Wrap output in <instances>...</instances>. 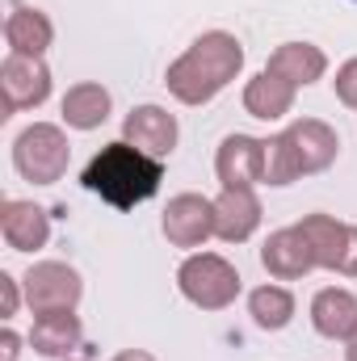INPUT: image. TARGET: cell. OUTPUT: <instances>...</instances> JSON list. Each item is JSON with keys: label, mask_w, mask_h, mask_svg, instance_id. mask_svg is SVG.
Segmentation results:
<instances>
[{"label": "cell", "mask_w": 357, "mask_h": 361, "mask_svg": "<svg viewBox=\"0 0 357 361\" xmlns=\"http://www.w3.org/2000/svg\"><path fill=\"white\" fill-rule=\"evenodd\" d=\"M261 197L257 189H219L214 197V240L223 244H248L261 227Z\"/></svg>", "instance_id": "4fadbf2b"}, {"label": "cell", "mask_w": 357, "mask_h": 361, "mask_svg": "<svg viewBox=\"0 0 357 361\" xmlns=\"http://www.w3.org/2000/svg\"><path fill=\"white\" fill-rule=\"evenodd\" d=\"M341 277H357V227H349V248L341 261Z\"/></svg>", "instance_id": "484cf974"}, {"label": "cell", "mask_w": 357, "mask_h": 361, "mask_svg": "<svg viewBox=\"0 0 357 361\" xmlns=\"http://www.w3.org/2000/svg\"><path fill=\"white\" fill-rule=\"evenodd\" d=\"M265 72L282 76L286 85L294 89H307V85H320L328 76V55L315 47V42H282L273 55H269Z\"/></svg>", "instance_id": "9a60e30c"}, {"label": "cell", "mask_w": 357, "mask_h": 361, "mask_svg": "<svg viewBox=\"0 0 357 361\" xmlns=\"http://www.w3.org/2000/svg\"><path fill=\"white\" fill-rule=\"evenodd\" d=\"M349 227H353V223H341L337 214H324V210L303 214L298 231L307 235V244H311V252H315V265H320V269L341 273L345 248H349Z\"/></svg>", "instance_id": "ac0fdd59"}, {"label": "cell", "mask_w": 357, "mask_h": 361, "mask_svg": "<svg viewBox=\"0 0 357 361\" xmlns=\"http://www.w3.org/2000/svg\"><path fill=\"white\" fill-rule=\"evenodd\" d=\"M282 139L290 147V160H294L298 177H315V173L332 169V160L341 156V135L324 118H298L282 130Z\"/></svg>", "instance_id": "8992f818"}, {"label": "cell", "mask_w": 357, "mask_h": 361, "mask_svg": "<svg viewBox=\"0 0 357 361\" xmlns=\"http://www.w3.org/2000/svg\"><path fill=\"white\" fill-rule=\"evenodd\" d=\"M85 341V324L76 311H47V315H34V328H30V345L38 357L51 361H68Z\"/></svg>", "instance_id": "5bb4252c"}, {"label": "cell", "mask_w": 357, "mask_h": 361, "mask_svg": "<svg viewBox=\"0 0 357 361\" xmlns=\"http://www.w3.org/2000/svg\"><path fill=\"white\" fill-rule=\"evenodd\" d=\"M244 72V42L227 30L198 34L164 72V85L181 105H206Z\"/></svg>", "instance_id": "6da1fadb"}, {"label": "cell", "mask_w": 357, "mask_h": 361, "mask_svg": "<svg viewBox=\"0 0 357 361\" xmlns=\"http://www.w3.org/2000/svg\"><path fill=\"white\" fill-rule=\"evenodd\" d=\"M332 89H337V101H341V105L357 109V59H345V63L337 68V80H332Z\"/></svg>", "instance_id": "cb8c5ba5"}, {"label": "cell", "mask_w": 357, "mask_h": 361, "mask_svg": "<svg viewBox=\"0 0 357 361\" xmlns=\"http://www.w3.org/2000/svg\"><path fill=\"white\" fill-rule=\"evenodd\" d=\"M214 177L223 189H257L265 185V139L227 135L214 152Z\"/></svg>", "instance_id": "9c48e42d"}, {"label": "cell", "mask_w": 357, "mask_h": 361, "mask_svg": "<svg viewBox=\"0 0 357 361\" xmlns=\"http://www.w3.org/2000/svg\"><path fill=\"white\" fill-rule=\"evenodd\" d=\"M17 357H21V336L13 328H4L0 332V361H17Z\"/></svg>", "instance_id": "d4e9b609"}, {"label": "cell", "mask_w": 357, "mask_h": 361, "mask_svg": "<svg viewBox=\"0 0 357 361\" xmlns=\"http://www.w3.org/2000/svg\"><path fill=\"white\" fill-rule=\"evenodd\" d=\"M63 126H72V130H97V126H105L109 122V114H114V97L105 85H97V80H80V85H72V89L63 92Z\"/></svg>", "instance_id": "d6986e66"}, {"label": "cell", "mask_w": 357, "mask_h": 361, "mask_svg": "<svg viewBox=\"0 0 357 361\" xmlns=\"http://www.w3.org/2000/svg\"><path fill=\"white\" fill-rule=\"evenodd\" d=\"M294 311H298L294 294H290L286 286H277V281H265V286H257V290L248 294V315H253V324H257L261 332H282V328H290Z\"/></svg>", "instance_id": "44dd1931"}, {"label": "cell", "mask_w": 357, "mask_h": 361, "mask_svg": "<svg viewBox=\"0 0 357 361\" xmlns=\"http://www.w3.org/2000/svg\"><path fill=\"white\" fill-rule=\"evenodd\" d=\"M4 42H8V55H34L42 59L55 42V25L42 8H30V4H17L8 17H4Z\"/></svg>", "instance_id": "e0dca14e"}, {"label": "cell", "mask_w": 357, "mask_h": 361, "mask_svg": "<svg viewBox=\"0 0 357 361\" xmlns=\"http://www.w3.org/2000/svg\"><path fill=\"white\" fill-rule=\"evenodd\" d=\"M160 180H164V160L139 152L126 139L105 143L80 173V185L114 210H135V206L152 202L160 193Z\"/></svg>", "instance_id": "7a4b0ae2"}, {"label": "cell", "mask_w": 357, "mask_h": 361, "mask_svg": "<svg viewBox=\"0 0 357 361\" xmlns=\"http://www.w3.org/2000/svg\"><path fill=\"white\" fill-rule=\"evenodd\" d=\"M68 361H76V357H68Z\"/></svg>", "instance_id": "f1b7e54d"}, {"label": "cell", "mask_w": 357, "mask_h": 361, "mask_svg": "<svg viewBox=\"0 0 357 361\" xmlns=\"http://www.w3.org/2000/svg\"><path fill=\"white\" fill-rule=\"evenodd\" d=\"M0 235L13 252H38L51 244V214L38 202L4 197L0 202Z\"/></svg>", "instance_id": "8fae6325"}, {"label": "cell", "mask_w": 357, "mask_h": 361, "mask_svg": "<svg viewBox=\"0 0 357 361\" xmlns=\"http://www.w3.org/2000/svg\"><path fill=\"white\" fill-rule=\"evenodd\" d=\"M294 85H286L282 76L273 72H257L248 85H244V109L248 118H261V122H282L290 109H294Z\"/></svg>", "instance_id": "ffe728a7"}, {"label": "cell", "mask_w": 357, "mask_h": 361, "mask_svg": "<svg viewBox=\"0 0 357 361\" xmlns=\"http://www.w3.org/2000/svg\"><path fill=\"white\" fill-rule=\"evenodd\" d=\"M345 361H357V332L345 341Z\"/></svg>", "instance_id": "83f0119b"}, {"label": "cell", "mask_w": 357, "mask_h": 361, "mask_svg": "<svg viewBox=\"0 0 357 361\" xmlns=\"http://www.w3.org/2000/svg\"><path fill=\"white\" fill-rule=\"evenodd\" d=\"M261 265H265V273L273 281H298V277H307L311 269H320L307 235L298 231V223L269 231V240L261 244Z\"/></svg>", "instance_id": "7c38bea8"}, {"label": "cell", "mask_w": 357, "mask_h": 361, "mask_svg": "<svg viewBox=\"0 0 357 361\" xmlns=\"http://www.w3.org/2000/svg\"><path fill=\"white\" fill-rule=\"evenodd\" d=\"M109 361H160V357L147 353V349H122V353H114Z\"/></svg>", "instance_id": "4316f807"}, {"label": "cell", "mask_w": 357, "mask_h": 361, "mask_svg": "<svg viewBox=\"0 0 357 361\" xmlns=\"http://www.w3.org/2000/svg\"><path fill=\"white\" fill-rule=\"evenodd\" d=\"M72 164V143L63 135V126L55 122H30L17 139H13V169L17 177L30 185H55L68 177Z\"/></svg>", "instance_id": "277c9868"}, {"label": "cell", "mask_w": 357, "mask_h": 361, "mask_svg": "<svg viewBox=\"0 0 357 361\" xmlns=\"http://www.w3.org/2000/svg\"><path fill=\"white\" fill-rule=\"evenodd\" d=\"M0 92H4V118L21 109H38L51 97V68L34 55H4L0 63Z\"/></svg>", "instance_id": "ba28073f"}, {"label": "cell", "mask_w": 357, "mask_h": 361, "mask_svg": "<svg viewBox=\"0 0 357 361\" xmlns=\"http://www.w3.org/2000/svg\"><path fill=\"white\" fill-rule=\"evenodd\" d=\"M25 307L34 315H47V311H76L80 298H85V277L72 269L68 261H38L30 265L25 277Z\"/></svg>", "instance_id": "5b68a950"}, {"label": "cell", "mask_w": 357, "mask_h": 361, "mask_svg": "<svg viewBox=\"0 0 357 361\" xmlns=\"http://www.w3.org/2000/svg\"><path fill=\"white\" fill-rule=\"evenodd\" d=\"M160 231H164V240L173 248L198 252L214 235V197H202V193H177V197H169Z\"/></svg>", "instance_id": "52a82bcc"}, {"label": "cell", "mask_w": 357, "mask_h": 361, "mask_svg": "<svg viewBox=\"0 0 357 361\" xmlns=\"http://www.w3.org/2000/svg\"><path fill=\"white\" fill-rule=\"evenodd\" d=\"M298 173H294V160H290V147H286V139L282 135H273L265 139V185H294Z\"/></svg>", "instance_id": "7402d4cb"}, {"label": "cell", "mask_w": 357, "mask_h": 361, "mask_svg": "<svg viewBox=\"0 0 357 361\" xmlns=\"http://www.w3.org/2000/svg\"><path fill=\"white\" fill-rule=\"evenodd\" d=\"M21 302H25V286H21L8 269H0V315L13 319V315L21 311Z\"/></svg>", "instance_id": "603a6c76"}, {"label": "cell", "mask_w": 357, "mask_h": 361, "mask_svg": "<svg viewBox=\"0 0 357 361\" xmlns=\"http://www.w3.org/2000/svg\"><path fill=\"white\" fill-rule=\"evenodd\" d=\"M177 290L181 298L193 302L198 311H227L240 298L244 281H240V269L227 257H219V252H189L177 269Z\"/></svg>", "instance_id": "3957f363"}, {"label": "cell", "mask_w": 357, "mask_h": 361, "mask_svg": "<svg viewBox=\"0 0 357 361\" xmlns=\"http://www.w3.org/2000/svg\"><path fill=\"white\" fill-rule=\"evenodd\" d=\"M122 139L135 143L139 152L156 156V160H169L177 152V139H181V126H177V114H169L164 105H135L126 118H122Z\"/></svg>", "instance_id": "30bf717a"}, {"label": "cell", "mask_w": 357, "mask_h": 361, "mask_svg": "<svg viewBox=\"0 0 357 361\" xmlns=\"http://www.w3.org/2000/svg\"><path fill=\"white\" fill-rule=\"evenodd\" d=\"M311 328L324 341H349L357 332V294L341 286H324L311 298Z\"/></svg>", "instance_id": "2e32d148"}]
</instances>
